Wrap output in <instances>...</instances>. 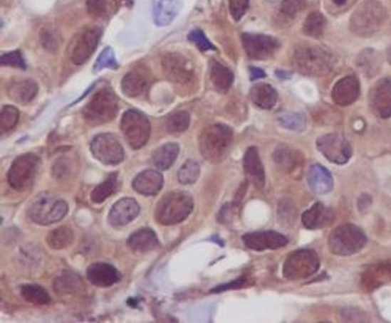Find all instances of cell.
<instances>
[{
    "instance_id": "cell-56",
    "label": "cell",
    "mask_w": 391,
    "mask_h": 323,
    "mask_svg": "<svg viewBox=\"0 0 391 323\" xmlns=\"http://www.w3.org/2000/svg\"><path fill=\"white\" fill-rule=\"evenodd\" d=\"M123 2L126 4L127 6H130L133 4V0H123Z\"/></svg>"
},
{
    "instance_id": "cell-35",
    "label": "cell",
    "mask_w": 391,
    "mask_h": 323,
    "mask_svg": "<svg viewBox=\"0 0 391 323\" xmlns=\"http://www.w3.org/2000/svg\"><path fill=\"white\" fill-rule=\"evenodd\" d=\"M179 152L177 143H167L158 148L152 155V162L157 169L166 171L176 162Z\"/></svg>"
},
{
    "instance_id": "cell-6",
    "label": "cell",
    "mask_w": 391,
    "mask_h": 323,
    "mask_svg": "<svg viewBox=\"0 0 391 323\" xmlns=\"http://www.w3.org/2000/svg\"><path fill=\"white\" fill-rule=\"evenodd\" d=\"M367 237L360 228L353 224L338 226L328 238L330 251L336 255L350 256L365 247Z\"/></svg>"
},
{
    "instance_id": "cell-49",
    "label": "cell",
    "mask_w": 391,
    "mask_h": 323,
    "mask_svg": "<svg viewBox=\"0 0 391 323\" xmlns=\"http://www.w3.org/2000/svg\"><path fill=\"white\" fill-rule=\"evenodd\" d=\"M189 41H192L199 51H207L216 50L215 46L210 43L202 30L194 29L188 34Z\"/></svg>"
},
{
    "instance_id": "cell-21",
    "label": "cell",
    "mask_w": 391,
    "mask_h": 323,
    "mask_svg": "<svg viewBox=\"0 0 391 323\" xmlns=\"http://www.w3.org/2000/svg\"><path fill=\"white\" fill-rule=\"evenodd\" d=\"M243 166L248 181L258 189H263L266 181V171L259 150L255 146H251L246 151L243 159Z\"/></svg>"
},
{
    "instance_id": "cell-44",
    "label": "cell",
    "mask_w": 391,
    "mask_h": 323,
    "mask_svg": "<svg viewBox=\"0 0 391 323\" xmlns=\"http://www.w3.org/2000/svg\"><path fill=\"white\" fill-rule=\"evenodd\" d=\"M278 123L285 129L293 131H302L306 127V119L298 112H285L278 117Z\"/></svg>"
},
{
    "instance_id": "cell-1",
    "label": "cell",
    "mask_w": 391,
    "mask_h": 323,
    "mask_svg": "<svg viewBox=\"0 0 391 323\" xmlns=\"http://www.w3.org/2000/svg\"><path fill=\"white\" fill-rule=\"evenodd\" d=\"M334 58L324 48L302 44L294 49L292 56L293 68L301 75L310 77H323L329 75L334 67Z\"/></svg>"
},
{
    "instance_id": "cell-3",
    "label": "cell",
    "mask_w": 391,
    "mask_h": 323,
    "mask_svg": "<svg viewBox=\"0 0 391 323\" xmlns=\"http://www.w3.org/2000/svg\"><path fill=\"white\" fill-rule=\"evenodd\" d=\"M194 199L192 195L184 191H174L164 196L157 203L155 218L162 226L181 223L192 213Z\"/></svg>"
},
{
    "instance_id": "cell-41",
    "label": "cell",
    "mask_w": 391,
    "mask_h": 323,
    "mask_svg": "<svg viewBox=\"0 0 391 323\" xmlns=\"http://www.w3.org/2000/svg\"><path fill=\"white\" fill-rule=\"evenodd\" d=\"M326 21L320 12H313L304 21L303 33L314 38H320L324 33Z\"/></svg>"
},
{
    "instance_id": "cell-43",
    "label": "cell",
    "mask_w": 391,
    "mask_h": 323,
    "mask_svg": "<svg viewBox=\"0 0 391 323\" xmlns=\"http://www.w3.org/2000/svg\"><path fill=\"white\" fill-rule=\"evenodd\" d=\"M200 166L194 160H187L179 169L177 179L179 183L184 185L193 184L199 178Z\"/></svg>"
},
{
    "instance_id": "cell-10",
    "label": "cell",
    "mask_w": 391,
    "mask_h": 323,
    "mask_svg": "<svg viewBox=\"0 0 391 323\" xmlns=\"http://www.w3.org/2000/svg\"><path fill=\"white\" fill-rule=\"evenodd\" d=\"M121 130L130 147L137 150L142 148L149 141L151 123L145 115L140 111L130 110L123 114Z\"/></svg>"
},
{
    "instance_id": "cell-29",
    "label": "cell",
    "mask_w": 391,
    "mask_h": 323,
    "mask_svg": "<svg viewBox=\"0 0 391 323\" xmlns=\"http://www.w3.org/2000/svg\"><path fill=\"white\" fill-rule=\"evenodd\" d=\"M149 85V78L140 70L127 73L121 82L124 95L131 98L141 96Z\"/></svg>"
},
{
    "instance_id": "cell-36",
    "label": "cell",
    "mask_w": 391,
    "mask_h": 323,
    "mask_svg": "<svg viewBox=\"0 0 391 323\" xmlns=\"http://www.w3.org/2000/svg\"><path fill=\"white\" fill-rule=\"evenodd\" d=\"M118 0H88L86 9L88 14L95 19L110 18L118 11Z\"/></svg>"
},
{
    "instance_id": "cell-14",
    "label": "cell",
    "mask_w": 391,
    "mask_h": 323,
    "mask_svg": "<svg viewBox=\"0 0 391 323\" xmlns=\"http://www.w3.org/2000/svg\"><path fill=\"white\" fill-rule=\"evenodd\" d=\"M162 66L165 77L179 85L192 82L194 72L187 59L178 53H169L164 56Z\"/></svg>"
},
{
    "instance_id": "cell-48",
    "label": "cell",
    "mask_w": 391,
    "mask_h": 323,
    "mask_svg": "<svg viewBox=\"0 0 391 323\" xmlns=\"http://www.w3.org/2000/svg\"><path fill=\"white\" fill-rule=\"evenodd\" d=\"M1 66H9L20 69H26V64L22 52L19 50L9 52L0 58Z\"/></svg>"
},
{
    "instance_id": "cell-51",
    "label": "cell",
    "mask_w": 391,
    "mask_h": 323,
    "mask_svg": "<svg viewBox=\"0 0 391 323\" xmlns=\"http://www.w3.org/2000/svg\"><path fill=\"white\" fill-rule=\"evenodd\" d=\"M250 0H229L230 14L236 22L241 20L247 12Z\"/></svg>"
},
{
    "instance_id": "cell-25",
    "label": "cell",
    "mask_w": 391,
    "mask_h": 323,
    "mask_svg": "<svg viewBox=\"0 0 391 323\" xmlns=\"http://www.w3.org/2000/svg\"><path fill=\"white\" fill-rule=\"evenodd\" d=\"M127 245L135 253H147L160 247V242L152 228H142L129 237Z\"/></svg>"
},
{
    "instance_id": "cell-34",
    "label": "cell",
    "mask_w": 391,
    "mask_h": 323,
    "mask_svg": "<svg viewBox=\"0 0 391 323\" xmlns=\"http://www.w3.org/2000/svg\"><path fill=\"white\" fill-rule=\"evenodd\" d=\"M306 7V0H283L277 16V23L282 26H290Z\"/></svg>"
},
{
    "instance_id": "cell-22",
    "label": "cell",
    "mask_w": 391,
    "mask_h": 323,
    "mask_svg": "<svg viewBox=\"0 0 391 323\" xmlns=\"http://www.w3.org/2000/svg\"><path fill=\"white\" fill-rule=\"evenodd\" d=\"M274 161L283 169L298 178L303 168V158L302 154L289 147L282 144L277 148L273 155Z\"/></svg>"
},
{
    "instance_id": "cell-16",
    "label": "cell",
    "mask_w": 391,
    "mask_h": 323,
    "mask_svg": "<svg viewBox=\"0 0 391 323\" xmlns=\"http://www.w3.org/2000/svg\"><path fill=\"white\" fill-rule=\"evenodd\" d=\"M241 239L246 247L256 252L277 250L289 243L286 236L276 231L250 233L243 235Z\"/></svg>"
},
{
    "instance_id": "cell-19",
    "label": "cell",
    "mask_w": 391,
    "mask_h": 323,
    "mask_svg": "<svg viewBox=\"0 0 391 323\" xmlns=\"http://www.w3.org/2000/svg\"><path fill=\"white\" fill-rule=\"evenodd\" d=\"M360 95V83L354 76H346L335 83L332 99L337 105L346 107L355 102Z\"/></svg>"
},
{
    "instance_id": "cell-12",
    "label": "cell",
    "mask_w": 391,
    "mask_h": 323,
    "mask_svg": "<svg viewBox=\"0 0 391 323\" xmlns=\"http://www.w3.org/2000/svg\"><path fill=\"white\" fill-rule=\"evenodd\" d=\"M316 146L327 160L336 164L347 163L353 155L350 142L341 134L323 135L317 139Z\"/></svg>"
},
{
    "instance_id": "cell-53",
    "label": "cell",
    "mask_w": 391,
    "mask_h": 323,
    "mask_svg": "<svg viewBox=\"0 0 391 323\" xmlns=\"http://www.w3.org/2000/svg\"><path fill=\"white\" fill-rule=\"evenodd\" d=\"M53 168V173L58 179L63 178L69 171L68 163L63 159L57 161Z\"/></svg>"
},
{
    "instance_id": "cell-9",
    "label": "cell",
    "mask_w": 391,
    "mask_h": 323,
    "mask_svg": "<svg viewBox=\"0 0 391 323\" xmlns=\"http://www.w3.org/2000/svg\"><path fill=\"white\" fill-rule=\"evenodd\" d=\"M40 159L33 153L19 156L7 174L8 182L17 191H25L33 184L39 169Z\"/></svg>"
},
{
    "instance_id": "cell-54",
    "label": "cell",
    "mask_w": 391,
    "mask_h": 323,
    "mask_svg": "<svg viewBox=\"0 0 391 323\" xmlns=\"http://www.w3.org/2000/svg\"><path fill=\"white\" fill-rule=\"evenodd\" d=\"M250 74L251 80H256L258 78H262L266 77L265 72L256 68H251Z\"/></svg>"
},
{
    "instance_id": "cell-17",
    "label": "cell",
    "mask_w": 391,
    "mask_h": 323,
    "mask_svg": "<svg viewBox=\"0 0 391 323\" xmlns=\"http://www.w3.org/2000/svg\"><path fill=\"white\" fill-rule=\"evenodd\" d=\"M370 106L377 117H391V78H383L375 83L369 96Z\"/></svg>"
},
{
    "instance_id": "cell-24",
    "label": "cell",
    "mask_w": 391,
    "mask_h": 323,
    "mask_svg": "<svg viewBox=\"0 0 391 323\" xmlns=\"http://www.w3.org/2000/svg\"><path fill=\"white\" fill-rule=\"evenodd\" d=\"M164 186L163 175L154 170H145L135 176L132 182L134 190L144 196H155Z\"/></svg>"
},
{
    "instance_id": "cell-32",
    "label": "cell",
    "mask_w": 391,
    "mask_h": 323,
    "mask_svg": "<svg viewBox=\"0 0 391 323\" xmlns=\"http://www.w3.org/2000/svg\"><path fill=\"white\" fill-rule=\"evenodd\" d=\"M182 9L179 0H160L154 8V21L157 26L170 25Z\"/></svg>"
},
{
    "instance_id": "cell-40",
    "label": "cell",
    "mask_w": 391,
    "mask_h": 323,
    "mask_svg": "<svg viewBox=\"0 0 391 323\" xmlns=\"http://www.w3.org/2000/svg\"><path fill=\"white\" fill-rule=\"evenodd\" d=\"M357 65L359 69L366 76H375L380 67V59L375 51L366 49L362 52L357 60Z\"/></svg>"
},
{
    "instance_id": "cell-2",
    "label": "cell",
    "mask_w": 391,
    "mask_h": 323,
    "mask_svg": "<svg viewBox=\"0 0 391 323\" xmlns=\"http://www.w3.org/2000/svg\"><path fill=\"white\" fill-rule=\"evenodd\" d=\"M387 17L385 6L377 0H365L354 10L350 22L351 32L363 38L375 35Z\"/></svg>"
},
{
    "instance_id": "cell-7",
    "label": "cell",
    "mask_w": 391,
    "mask_h": 323,
    "mask_svg": "<svg viewBox=\"0 0 391 323\" xmlns=\"http://www.w3.org/2000/svg\"><path fill=\"white\" fill-rule=\"evenodd\" d=\"M69 211L66 201L57 199L56 196L42 193L31 203L28 216L31 221L41 226H48L60 222Z\"/></svg>"
},
{
    "instance_id": "cell-4",
    "label": "cell",
    "mask_w": 391,
    "mask_h": 323,
    "mask_svg": "<svg viewBox=\"0 0 391 323\" xmlns=\"http://www.w3.org/2000/svg\"><path fill=\"white\" fill-rule=\"evenodd\" d=\"M234 141V131L225 124L217 123L207 127L199 139L203 157L212 163L223 160Z\"/></svg>"
},
{
    "instance_id": "cell-42",
    "label": "cell",
    "mask_w": 391,
    "mask_h": 323,
    "mask_svg": "<svg viewBox=\"0 0 391 323\" xmlns=\"http://www.w3.org/2000/svg\"><path fill=\"white\" fill-rule=\"evenodd\" d=\"M189 122V114L186 111H179L167 117L165 127L168 132L172 134L182 133L188 129Z\"/></svg>"
},
{
    "instance_id": "cell-39",
    "label": "cell",
    "mask_w": 391,
    "mask_h": 323,
    "mask_svg": "<svg viewBox=\"0 0 391 323\" xmlns=\"http://www.w3.org/2000/svg\"><path fill=\"white\" fill-rule=\"evenodd\" d=\"M20 294L28 303L36 306L48 305L51 300L48 291L37 285L21 286Z\"/></svg>"
},
{
    "instance_id": "cell-57",
    "label": "cell",
    "mask_w": 391,
    "mask_h": 323,
    "mask_svg": "<svg viewBox=\"0 0 391 323\" xmlns=\"http://www.w3.org/2000/svg\"><path fill=\"white\" fill-rule=\"evenodd\" d=\"M387 60L389 63L391 65V47L389 48L387 51Z\"/></svg>"
},
{
    "instance_id": "cell-38",
    "label": "cell",
    "mask_w": 391,
    "mask_h": 323,
    "mask_svg": "<svg viewBox=\"0 0 391 323\" xmlns=\"http://www.w3.org/2000/svg\"><path fill=\"white\" fill-rule=\"evenodd\" d=\"M118 187V174H111L107 180L95 187L90 194V200L95 204H101L114 194Z\"/></svg>"
},
{
    "instance_id": "cell-20",
    "label": "cell",
    "mask_w": 391,
    "mask_h": 323,
    "mask_svg": "<svg viewBox=\"0 0 391 323\" xmlns=\"http://www.w3.org/2000/svg\"><path fill=\"white\" fill-rule=\"evenodd\" d=\"M87 276L91 284L103 288L113 286L122 278L118 268L105 263L90 265L87 270Z\"/></svg>"
},
{
    "instance_id": "cell-31",
    "label": "cell",
    "mask_w": 391,
    "mask_h": 323,
    "mask_svg": "<svg viewBox=\"0 0 391 323\" xmlns=\"http://www.w3.org/2000/svg\"><path fill=\"white\" fill-rule=\"evenodd\" d=\"M85 287L78 275L65 270L54 281V290L58 295L68 296L80 293Z\"/></svg>"
},
{
    "instance_id": "cell-55",
    "label": "cell",
    "mask_w": 391,
    "mask_h": 323,
    "mask_svg": "<svg viewBox=\"0 0 391 323\" xmlns=\"http://www.w3.org/2000/svg\"><path fill=\"white\" fill-rule=\"evenodd\" d=\"M333 1L335 4L342 6L346 3L347 0H333Z\"/></svg>"
},
{
    "instance_id": "cell-13",
    "label": "cell",
    "mask_w": 391,
    "mask_h": 323,
    "mask_svg": "<svg viewBox=\"0 0 391 323\" xmlns=\"http://www.w3.org/2000/svg\"><path fill=\"white\" fill-rule=\"evenodd\" d=\"M241 39L247 55L254 60H269L276 55L280 48L279 41L268 35L244 33L242 34Z\"/></svg>"
},
{
    "instance_id": "cell-33",
    "label": "cell",
    "mask_w": 391,
    "mask_h": 323,
    "mask_svg": "<svg viewBox=\"0 0 391 323\" xmlns=\"http://www.w3.org/2000/svg\"><path fill=\"white\" fill-rule=\"evenodd\" d=\"M209 76L216 89L221 92H227L234 83V73L218 60H211L209 63Z\"/></svg>"
},
{
    "instance_id": "cell-18",
    "label": "cell",
    "mask_w": 391,
    "mask_h": 323,
    "mask_svg": "<svg viewBox=\"0 0 391 323\" xmlns=\"http://www.w3.org/2000/svg\"><path fill=\"white\" fill-rule=\"evenodd\" d=\"M140 213V206L133 198H123L112 207L108 221L113 227H122L132 223Z\"/></svg>"
},
{
    "instance_id": "cell-37",
    "label": "cell",
    "mask_w": 391,
    "mask_h": 323,
    "mask_svg": "<svg viewBox=\"0 0 391 323\" xmlns=\"http://www.w3.org/2000/svg\"><path fill=\"white\" fill-rule=\"evenodd\" d=\"M75 233L70 227L63 226L53 229L47 238L48 245L53 250H63L70 247L75 242Z\"/></svg>"
},
{
    "instance_id": "cell-30",
    "label": "cell",
    "mask_w": 391,
    "mask_h": 323,
    "mask_svg": "<svg viewBox=\"0 0 391 323\" xmlns=\"http://www.w3.org/2000/svg\"><path fill=\"white\" fill-rule=\"evenodd\" d=\"M251 100L255 105L263 110H271L276 105L278 92L266 83H257L250 92Z\"/></svg>"
},
{
    "instance_id": "cell-26",
    "label": "cell",
    "mask_w": 391,
    "mask_h": 323,
    "mask_svg": "<svg viewBox=\"0 0 391 323\" xmlns=\"http://www.w3.org/2000/svg\"><path fill=\"white\" fill-rule=\"evenodd\" d=\"M308 182L313 192L321 195L331 192L334 185L331 173L325 166L318 164L311 166Z\"/></svg>"
},
{
    "instance_id": "cell-11",
    "label": "cell",
    "mask_w": 391,
    "mask_h": 323,
    "mask_svg": "<svg viewBox=\"0 0 391 323\" xmlns=\"http://www.w3.org/2000/svg\"><path fill=\"white\" fill-rule=\"evenodd\" d=\"M90 151L94 158L105 165L119 164L125 158L121 143L110 133L97 135L90 144Z\"/></svg>"
},
{
    "instance_id": "cell-47",
    "label": "cell",
    "mask_w": 391,
    "mask_h": 323,
    "mask_svg": "<svg viewBox=\"0 0 391 323\" xmlns=\"http://www.w3.org/2000/svg\"><path fill=\"white\" fill-rule=\"evenodd\" d=\"M40 41L42 47L48 52H56L60 46V37L54 29L50 28H41Z\"/></svg>"
},
{
    "instance_id": "cell-23",
    "label": "cell",
    "mask_w": 391,
    "mask_h": 323,
    "mask_svg": "<svg viewBox=\"0 0 391 323\" xmlns=\"http://www.w3.org/2000/svg\"><path fill=\"white\" fill-rule=\"evenodd\" d=\"M334 213L322 203H316L302 216V223L310 231H317L330 226L334 221Z\"/></svg>"
},
{
    "instance_id": "cell-5",
    "label": "cell",
    "mask_w": 391,
    "mask_h": 323,
    "mask_svg": "<svg viewBox=\"0 0 391 323\" xmlns=\"http://www.w3.org/2000/svg\"><path fill=\"white\" fill-rule=\"evenodd\" d=\"M82 112L84 120L92 127L108 123L118 115V97L110 89L103 88L95 93Z\"/></svg>"
},
{
    "instance_id": "cell-8",
    "label": "cell",
    "mask_w": 391,
    "mask_h": 323,
    "mask_svg": "<svg viewBox=\"0 0 391 323\" xmlns=\"http://www.w3.org/2000/svg\"><path fill=\"white\" fill-rule=\"evenodd\" d=\"M320 265L319 256L313 250H296L285 260L283 275L291 280L308 278L318 272Z\"/></svg>"
},
{
    "instance_id": "cell-45",
    "label": "cell",
    "mask_w": 391,
    "mask_h": 323,
    "mask_svg": "<svg viewBox=\"0 0 391 323\" xmlns=\"http://www.w3.org/2000/svg\"><path fill=\"white\" fill-rule=\"evenodd\" d=\"M19 112L14 106H5L0 115V132L4 134L13 130L19 122Z\"/></svg>"
},
{
    "instance_id": "cell-50",
    "label": "cell",
    "mask_w": 391,
    "mask_h": 323,
    "mask_svg": "<svg viewBox=\"0 0 391 323\" xmlns=\"http://www.w3.org/2000/svg\"><path fill=\"white\" fill-rule=\"evenodd\" d=\"M296 213L295 206L290 200L284 199L280 202L278 215L284 224L291 225L297 215Z\"/></svg>"
},
{
    "instance_id": "cell-28",
    "label": "cell",
    "mask_w": 391,
    "mask_h": 323,
    "mask_svg": "<svg viewBox=\"0 0 391 323\" xmlns=\"http://www.w3.org/2000/svg\"><path fill=\"white\" fill-rule=\"evenodd\" d=\"M8 95L14 101L26 104L33 101L38 95L37 83L30 79L14 81L7 90Z\"/></svg>"
},
{
    "instance_id": "cell-27",
    "label": "cell",
    "mask_w": 391,
    "mask_h": 323,
    "mask_svg": "<svg viewBox=\"0 0 391 323\" xmlns=\"http://www.w3.org/2000/svg\"><path fill=\"white\" fill-rule=\"evenodd\" d=\"M391 282V264H379L368 268L363 274L362 286L367 292H371Z\"/></svg>"
},
{
    "instance_id": "cell-46",
    "label": "cell",
    "mask_w": 391,
    "mask_h": 323,
    "mask_svg": "<svg viewBox=\"0 0 391 323\" xmlns=\"http://www.w3.org/2000/svg\"><path fill=\"white\" fill-rule=\"evenodd\" d=\"M105 68L113 70L119 68V64L115 57L114 51L110 47L105 48L101 52L93 67L95 72H99Z\"/></svg>"
},
{
    "instance_id": "cell-15",
    "label": "cell",
    "mask_w": 391,
    "mask_h": 323,
    "mask_svg": "<svg viewBox=\"0 0 391 323\" xmlns=\"http://www.w3.org/2000/svg\"><path fill=\"white\" fill-rule=\"evenodd\" d=\"M103 32L98 26L89 27L80 35L71 52V60L75 65L87 62L96 51Z\"/></svg>"
},
{
    "instance_id": "cell-52",
    "label": "cell",
    "mask_w": 391,
    "mask_h": 323,
    "mask_svg": "<svg viewBox=\"0 0 391 323\" xmlns=\"http://www.w3.org/2000/svg\"><path fill=\"white\" fill-rule=\"evenodd\" d=\"M251 282V281L249 278L242 277L231 281L230 283L216 287L212 290V292H214V293H220V292L226 291L229 290L241 289L249 286Z\"/></svg>"
}]
</instances>
